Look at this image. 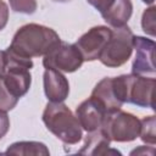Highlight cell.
Listing matches in <instances>:
<instances>
[{
  "mask_svg": "<svg viewBox=\"0 0 156 156\" xmlns=\"http://www.w3.org/2000/svg\"><path fill=\"white\" fill-rule=\"evenodd\" d=\"M45 96L50 102H62L68 98L69 83L65 74L54 68H45L43 74Z\"/></svg>",
  "mask_w": 156,
  "mask_h": 156,
  "instance_id": "30bf717a",
  "label": "cell"
},
{
  "mask_svg": "<svg viewBox=\"0 0 156 156\" xmlns=\"http://www.w3.org/2000/svg\"><path fill=\"white\" fill-rule=\"evenodd\" d=\"M91 98H94L106 111V113L115 112L117 110H121L122 102L117 99L113 85H112V77H105L102 78L93 89Z\"/></svg>",
  "mask_w": 156,
  "mask_h": 156,
  "instance_id": "8fae6325",
  "label": "cell"
},
{
  "mask_svg": "<svg viewBox=\"0 0 156 156\" xmlns=\"http://www.w3.org/2000/svg\"><path fill=\"white\" fill-rule=\"evenodd\" d=\"M111 29V37L106 43L99 60L106 67L117 68L130 58L133 52L134 34L127 24Z\"/></svg>",
  "mask_w": 156,
  "mask_h": 156,
  "instance_id": "277c9868",
  "label": "cell"
},
{
  "mask_svg": "<svg viewBox=\"0 0 156 156\" xmlns=\"http://www.w3.org/2000/svg\"><path fill=\"white\" fill-rule=\"evenodd\" d=\"M41 118L46 128L63 144L74 145L80 141L83 136L82 127L63 102H48Z\"/></svg>",
  "mask_w": 156,
  "mask_h": 156,
  "instance_id": "3957f363",
  "label": "cell"
},
{
  "mask_svg": "<svg viewBox=\"0 0 156 156\" xmlns=\"http://www.w3.org/2000/svg\"><path fill=\"white\" fill-rule=\"evenodd\" d=\"M60 41L58 34L52 28L28 23L17 29L7 49L23 58L32 60L33 57L45 56Z\"/></svg>",
  "mask_w": 156,
  "mask_h": 156,
  "instance_id": "6da1fadb",
  "label": "cell"
},
{
  "mask_svg": "<svg viewBox=\"0 0 156 156\" xmlns=\"http://www.w3.org/2000/svg\"><path fill=\"white\" fill-rule=\"evenodd\" d=\"M88 1V4H90L93 7H95L99 12H100V15H101V17L112 7V5L115 4V1L116 0H87Z\"/></svg>",
  "mask_w": 156,
  "mask_h": 156,
  "instance_id": "d6986e66",
  "label": "cell"
},
{
  "mask_svg": "<svg viewBox=\"0 0 156 156\" xmlns=\"http://www.w3.org/2000/svg\"><path fill=\"white\" fill-rule=\"evenodd\" d=\"M101 129L111 141L128 143L139 136L140 119L133 113L117 110L105 116Z\"/></svg>",
  "mask_w": 156,
  "mask_h": 156,
  "instance_id": "5b68a950",
  "label": "cell"
},
{
  "mask_svg": "<svg viewBox=\"0 0 156 156\" xmlns=\"http://www.w3.org/2000/svg\"><path fill=\"white\" fill-rule=\"evenodd\" d=\"M155 78L139 74H122L112 77V85L117 99L122 104H133L138 107H150L154 105Z\"/></svg>",
  "mask_w": 156,
  "mask_h": 156,
  "instance_id": "7a4b0ae2",
  "label": "cell"
},
{
  "mask_svg": "<svg viewBox=\"0 0 156 156\" xmlns=\"http://www.w3.org/2000/svg\"><path fill=\"white\" fill-rule=\"evenodd\" d=\"M110 139L104 133V130L96 129L94 132H88L83 146L78 150V154L82 155H108V154H119L116 150H110Z\"/></svg>",
  "mask_w": 156,
  "mask_h": 156,
  "instance_id": "7c38bea8",
  "label": "cell"
},
{
  "mask_svg": "<svg viewBox=\"0 0 156 156\" xmlns=\"http://www.w3.org/2000/svg\"><path fill=\"white\" fill-rule=\"evenodd\" d=\"M9 1L11 9L18 13L33 15L38 7L37 0H9Z\"/></svg>",
  "mask_w": 156,
  "mask_h": 156,
  "instance_id": "ac0fdd59",
  "label": "cell"
},
{
  "mask_svg": "<svg viewBox=\"0 0 156 156\" xmlns=\"http://www.w3.org/2000/svg\"><path fill=\"white\" fill-rule=\"evenodd\" d=\"M6 112L7 111L0 110V139H2L10 129V118Z\"/></svg>",
  "mask_w": 156,
  "mask_h": 156,
  "instance_id": "ffe728a7",
  "label": "cell"
},
{
  "mask_svg": "<svg viewBox=\"0 0 156 156\" xmlns=\"http://www.w3.org/2000/svg\"><path fill=\"white\" fill-rule=\"evenodd\" d=\"M4 71V51H0V74Z\"/></svg>",
  "mask_w": 156,
  "mask_h": 156,
  "instance_id": "7402d4cb",
  "label": "cell"
},
{
  "mask_svg": "<svg viewBox=\"0 0 156 156\" xmlns=\"http://www.w3.org/2000/svg\"><path fill=\"white\" fill-rule=\"evenodd\" d=\"M106 115L107 113L104 107L91 96L80 102L79 106L76 108V117L82 129L87 132H94L96 129H100Z\"/></svg>",
  "mask_w": 156,
  "mask_h": 156,
  "instance_id": "9c48e42d",
  "label": "cell"
},
{
  "mask_svg": "<svg viewBox=\"0 0 156 156\" xmlns=\"http://www.w3.org/2000/svg\"><path fill=\"white\" fill-rule=\"evenodd\" d=\"M18 98H16L11 91L10 89L6 87L1 74H0V110H4V111H10L12 110L17 102H18Z\"/></svg>",
  "mask_w": 156,
  "mask_h": 156,
  "instance_id": "2e32d148",
  "label": "cell"
},
{
  "mask_svg": "<svg viewBox=\"0 0 156 156\" xmlns=\"http://www.w3.org/2000/svg\"><path fill=\"white\" fill-rule=\"evenodd\" d=\"M156 118L155 116H147L140 119V133L139 136L140 139L150 145H155L156 143Z\"/></svg>",
  "mask_w": 156,
  "mask_h": 156,
  "instance_id": "9a60e30c",
  "label": "cell"
},
{
  "mask_svg": "<svg viewBox=\"0 0 156 156\" xmlns=\"http://www.w3.org/2000/svg\"><path fill=\"white\" fill-rule=\"evenodd\" d=\"M9 21V7L7 5L0 0V30H2Z\"/></svg>",
  "mask_w": 156,
  "mask_h": 156,
  "instance_id": "44dd1931",
  "label": "cell"
},
{
  "mask_svg": "<svg viewBox=\"0 0 156 156\" xmlns=\"http://www.w3.org/2000/svg\"><path fill=\"white\" fill-rule=\"evenodd\" d=\"M133 13L132 0H116L112 7L102 16L104 21L112 28L126 26Z\"/></svg>",
  "mask_w": 156,
  "mask_h": 156,
  "instance_id": "4fadbf2b",
  "label": "cell"
},
{
  "mask_svg": "<svg viewBox=\"0 0 156 156\" xmlns=\"http://www.w3.org/2000/svg\"><path fill=\"white\" fill-rule=\"evenodd\" d=\"M6 155H23V156H49L50 151L45 144L39 141H17L11 144L6 151Z\"/></svg>",
  "mask_w": 156,
  "mask_h": 156,
  "instance_id": "5bb4252c",
  "label": "cell"
},
{
  "mask_svg": "<svg viewBox=\"0 0 156 156\" xmlns=\"http://www.w3.org/2000/svg\"><path fill=\"white\" fill-rule=\"evenodd\" d=\"M83 62L84 58L78 48L74 44H68L62 40L43 58V66L45 68H54L66 73L76 72Z\"/></svg>",
  "mask_w": 156,
  "mask_h": 156,
  "instance_id": "8992f818",
  "label": "cell"
},
{
  "mask_svg": "<svg viewBox=\"0 0 156 156\" xmlns=\"http://www.w3.org/2000/svg\"><path fill=\"white\" fill-rule=\"evenodd\" d=\"M141 28L146 34H149L151 37L156 35V32H155V29H156V6L152 5L143 12Z\"/></svg>",
  "mask_w": 156,
  "mask_h": 156,
  "instance_id": "e0dca14e",
  "label": "cell"
},
{
  "mask_svg": "<svg viewBox=\"0 0 156 156\" xmlns=\"http://www.w3.org/2000/svg\"><path fill=\"white\" fill-rule=\"evenodd\" d=\"M52 1H55V2H68L71 0H52Z\"/></svg>",
  "mask_w": 156,
  "mask_h": 156,
  "instance_id": "cb8c5ba5",
  "label": "cell"
},
{
  "mask_svg": "<svg viewBox=\"0 0 156 156\" xmlns=\"http://www.w3.org/2000/svg\"><path fill=\"white\" fill-rule=\"evenodd\" d=\"M133 50H135V57L132 65V73L139 74V76L150 74L151 77H154L155 74V62H154L155 41L145 37L134 35Z\"/></svg>",
  "mask_w": 156,
  "mask_h": 156,
  "instance_id": "ba28073f",
  "label": "cell"
},
{
  "mask_svg": "<svg viewBox=\"0 0 156 156\" xmlns=\"http://www.w3.org/2000/svg\"><path fill=\"white\" fill-rule=\"evenodd\" d=\"M111 32L112 29L106 26H95L76 41L74 45L80 51L84 61L99 60L106 43L111 37Z\"/></svg>",
  "mask_w": 156,
  "mask_h": 156,
  "instance_id": "52a82bcc",
  "label": "cell"
},
{
  "mask_svg": "<svg viewBox=\"0 0 156 156\" xmlns=\"http://www.w3.org/2000/svg\"><path fill=\"white\" fill-rule=\"evenodd\" d=\"M141 1H143V2H145V4H147V5H152L155 0H141Z\"/></svg>",
  "mask_w": 156,
  "mask_h": 156,
  "instance_id": "603a6c76",
  "label": "cell"
}]
</instances>
